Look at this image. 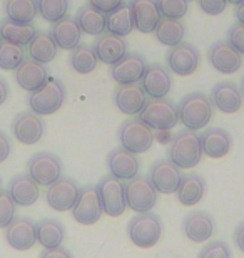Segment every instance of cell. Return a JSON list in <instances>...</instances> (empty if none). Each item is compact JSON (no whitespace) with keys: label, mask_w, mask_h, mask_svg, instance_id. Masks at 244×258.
Returning <instances> with one entry per match:
<instances>
[{"label":"cell","mask_w":244,"mask_h":258,"mask_svg":"<svg viewBox=\"0 0 244 258\" xmlns=\"http://www.w3.org/2000/svg\"><path fill=\"white\" fill-rule=\"evenodd\" d=\"M212 111H214V106L211 102V97H207L202 92L186 94L178 106L179 121L189 131L204 129L212 119Z\"/></svg>","instance_id":"6da1fadb"},{"label":"cell","mask_w":244,"mask_h":258,"mask_svg":"<svg viewBox=\"0 0 244 258\" xmlns=\"http://www.w3.org/2000/svg\"><path fill=\"white\" fill-rule=\"evenodd\" d=\"M202 158L201 138L196 131H184L178 133L169 146V159L179 169H191L199 164Z\"/></svg>","instance_id":"7a4b0ae2"},{"label":"cell","mask_w":244,"mask_h":258,"mask_svg":"<svg viewBox=\"0 0 244 258\" xmlns=\"http://www.w3.org/2000/svg\"><path fill=\"white\" fill-rule=\"evenodd\" d=\"M137 117L152 131H169V129L178 126L179 122L178 106L168 97L147 99L146 106L139 112Z\"/></svg>","instance_id":"3957f363"},{"label":"cell","mask_w":244,"mask_h":258,"mask_svg":"<svg viewBox=\"0 0 244 258\" xmlns=\"http://www.w3.org/2000/svg\"><path fill=\"white\" fill-rule=\"evenodd\" d=\"M129 240L139 248H152L162 236V220L155 213H137L127 225Z\"/></svg>","instance_id":"277c9868"},{"label":"cell","mask_w":244,"mask_h":258,"mask_svg":"<svg viewBox=\"0 0 244 258\" xmlns=\"http://www.w3.org/2000/svg\"><path fill=\"white\" fill-rule=\"evenodd\" d=\"M65 86L62 81L49 77V81L40 87V89L30 92L29 96V106L30 111H34L39 116H50L54 114L64 106L65 102Z\"/></svg>","instance_id":"5b68a950"},{"label":"cell","mask_w":244,"mask_h":258,"mask_svg":"<svg viewBox=\"0 0 244 258\" xmlns=\"http://www.w3.org/2000/svg\"><path fill=\"white\" fill-rule=\"evenodd\" d=\"M119 143L121 148L127 149L134 154H142L149 151L152 148L154 143V133L147 124L134 117V119H127L126 122H122L117 133Z\"/></svg>","instance_id":"8992f818"},{"label":"cell","mask_w":244,"mask_h":258,"mask_svg":"<svg viewBox=\"0 0 244 258\" xmlns=\"http://www.w3.org/2000/svg\"><path fill=\"white\" fill-rule=\"evenodd\" d=\"M62 173H64L62 159L50 151L35 153L27 163V174L39 186H50L62 178Z\"/></svg>","instance_id":"52a82bcc"},{"label":"cell","mask_w":244,"mask_h":258,"mask_svg":"<svg viewBox=\"0 0 244 258\" xmlns=\"http://www.w3.org/2000/svg\"><path fill=\"white\" fill-rule=\"evenodd\" d=\"M124 195H126V205L136 213H147L157 203V191L152 186L147 176L137 174L136 178L129 179L124 184Z\"/></svg>","instance_id":"ba28073f"},{"label":"cell","mask_w":244,"mask_h":258,"mask_svg":"<svg viewBox=\"0 0 244 258\" xmlns=\"http://www.w3.org/2000/svg\"><path fill=\"white\" fill-rule=\"evenodd\" d=\"M96 186L99 196H101L104 213L112 216V218H117L126 211V195H124V183L121 179L114 178L112 174H107Z\"/></svg>","instance_id":"9c48e42d"},{"label":"cell","mask_w":244,"mask_h":258,"mask_svg":"<svg viewBox=\"0 0 244 258\" xmlns=\"http://www.w3.org/2000/svg\"><path fill=\"white\" fill-rule=\"evenodd\" d=\"M80 195V186L77 184L75 179L69 176H62L47 186V193H45V200L52 210L65 213V211H72L74 205L77 203Z\"/></svg>","instance_id":"30bf717a"},{"label":"cell","mask_w":244,"mask_h":258,"mask_svg":"<svg viewBox=\"0 0 244 258\" xmlns=\"http://www.w3.org/2000/svg\"><path fill=\"white\" fill-rule=\"evenodd\" d=\"M104 215L101 196H99L97 186L96 184H87V186L80 188V195L77 203L72 208V216L77 223L91 226L96 225L101 216Z\"/></svg>","instance_id":"8fae6325"},{"label":"cell","mask_w":244,"mask_h":258,"mask_svg":"<svg viewBox=\"0 0 244 258\" xmlns=\"http://www.w3.org/2000/svg\"><path fill=\"white\" fill-rule=\"evenodd\" d=\"M147 178L150 179V183H152V186L155 188L157 193L174 195L179 188L183 173H181V169L169 158H162L157 159L150 166Z\"/></svg>","instance_id":"7c38bea8"},{"label":"cell","mask_w":244,"mask_h":258,"mask_svg":"<svg viewBox=\"0 0 244 258\" xmlns=\"http://www.w3.org/2000/svg\"><path fill=\"white\" fill-rule=\"evenodd\" d=\"M166 60H168L169 71H173L174 74L181 77H186L197 71L201 62V54L194 44L183 40L181 44L171 47L168 55H166Z\"/></svg>","instance_id":"4fadbf2b"},{"label":"cell","mask_w":244,"mask_h":258,"mask_svg":"<svg viewBox=\"0 0 244 258\" xmlns=\"http://www.w3.org/2000/svg\"><path fill=\"white\" fill-rule=\"evenodd\" d=\"M12 133L19 143L32 146L42 139L45 133V122L42 116L35 114L34 111L19 112L12 121Z\"/></svg>","instance_id":"5bb4252c"},{"label":"cell","mask_w":244,"mask_h":258,"mask_svg":"<svg viewBox=\"0 0 244 258\" xmlns=\"http://www.w3.org/2000/svg\"><path fill=\"white\" fill-rule=\"evenodd\" d=\"M147 60L137 52H127L117 64L111 66V77L117 84L141 82L147 71Z\"/></svg>","instance_id":"9a60e30c"},{"label":"cell","mask_w":244,"mask_h":258,"mask_svg":"<svg viewBox=\"0 0 244 258\" xmlns=\"http://www.w3.org/2000/svg\"><path fill=\"white\" fill-rule=\"evenodd\" d=\"M5 240L14 250L25 251L37 243L35 236V223L29 216H15L7 228H5Z\"/></svg>","instance_id":"2e32d148"},{"label":"cell","mask_w":244,"mask_h":258,"mask_svg":"<svg viewBox=\"0 0 244 258\" xmlns=\"http://www.w3.org/2000/svg\"><path fill=\"white\" fill-rule=\"evenodd\" d=\"M207 60L216 71L222 74H234L242 66V54H239L227 40L214 42L207 50Z\"/></svg>","instance_id":"e0dca14e"},{"label":"cell","mask_w":244,"mask_h":258,"mask_svg":"<svg viewBox=\"0 0 244 258\" xmlns=\"http://www.w3.org/2000/svg\"><path fill=\"white\" fill-rule=\"evenodd\" d=\"M114 102L117 109L127 116H139L147 102V94L144 92L142 86L136 84H119L114 92Z\"/></svg>","instance_id":"ac0fdd59"},{"label":"cell","mask_w":244,"mask_h":258,"mask_svg":"<svg viewBox=\"0 0 244 258\" xmlns=\"http://www.w3.org/2000/svg\"><path fill=\"white\" fill-rule=\"evenodd\" d=\"M107 168L114 178L121 179V181H129L139 174L141 163H139L137 154L124 148H116L107 156Z\"/></svg>","instance_id":"d6986e66"},{"label":"cell","mask_w":244,"mask_h":258,"mask_svg":"<svg viewBox=\"0 0 244 258\" xmlns=\"http://www.w3.org/2000/svg\"><path fill=\"white\" fill-rule=\"evenodd\" d=\"M183 231L188 240L194 243H204L214 235V220L204 210L191 211L184 216Z\"/></svg>","instance_id":"ffe728a7"},{"label":"cell","mask_w":244,"mask_h":258,"mask_svg":"<svg viewBox=\"0 0 244 258\" xmlns=\"http://www.w3.org/2000/svg\"><path fill=\"white\" fill-rule=\"evenodd\" d=\"M211 102L224 114H234L242 106L241 87L231 81H222L211 91Z\"/></svg>","instance_id":"44dd1931"},{"label":"cell","mask_w":244,"mask_h":258,"mask_svg":"<svg viewBox=\"0 0 244 258\" xmlns=\"http://www.w3.org/2000/svg\"><path fill=\"white\" fill-rule=\"evenodd\" d=\"M141 86L150 99H160V97H166L171 92L173 76H171V72L164 66L150 64L147 66V71L142 77Z\"/></svg>","instance_id":"7402d4cb"},{"label":"cell","mask_w":244,"mask_h":258,"mask_svg":"<svg viewBox=\"0 0 244 258\" xmlns=\"http://www.w3.org/2000/svg\"><path fill=\"white\" fill-rule=\"evenodd\" d=\"M129 7H131L134 29L142 34L154 32L155 25L162 19L157 7V0H131Z\"/></svg>","instance_id":"603a6c76"},{"label":"cell","mask_w":244,"mask_h":258,"mask_svg":"<svg viewBox=\"0 0 244 258\" xmlns=\"http://www.w3.org/2000/svg\"><path fill=\"white\" fill-rule=\"evenodd\" d=\"M15 81L24 91L34 92L49 81V71L44 64L25 57L24 62L15 69Z\"/></svg>","instance_id":"cb8c5ba5"},{"label":"cell","mask_w":244,"mask_h":258,"mask_svg":"<svg viewBox=\"0 0 244 258\" xmlns=\"http://www.w3.org/2000/svg\"><path fill=\"white\" fill-rule=\"evenodd\" d=\"M94 50L101 62L107 66H114L129 52V47L124 37L104 32L101 35H97V40L94 42Z\"/></svg>","instance_id":"d4e9b609"},{"label":"cell","mask_w":244,"mask_h":258,"mask_svg":"<svg viewBox=\"0 0 244 258\" xmlns=\"http://www.w3.org/2000/svg\"><path fill=\"white\" fill-rule=\"evenodd\" d=\"M5 193L9 195L15 206H32L40 196V186L27 173H22L10 179Z\"/></svg>","instance_id":"484cf974"},{"label":"cell","mask_w":244,"mask_h":258,"mask_svg":"<svg viewBox=\"0 0 244 258\" xmlns=\"http://www.w3.org/2000/svg\"><path fill=\"white\" fill-rule=\"evenodd\" d=\"M202 154L212 159L224 158L231 151L232 138L231 134L222 127H207L204 133L199 134Z\"/></svg>","instance_id":"4316f807"},{"label":"cell","mask_w":244,"mask_h":258,"mask_svg":"<svg viewBox=\"0 0 244 258\" xmlns=\"http://www.w3.org/2000/svg\"><path fill=\"white\" fill-rule=\"evenodd\" d=\"M52 39L55 40L57 47L64 50H72L80 44L82 39V30L77 24L75 17L72 15H65L59 22H55L50 29Z\"/></svg>","instance_id":"83f0119b"},{"label":"cell","mask_w":244,"mask_h":258,"mask_svg":"<svg viewBox=\"0 0 244 258\" xmlns=\"http://www.w3.org/2000/svg\"><path fill=\"white\" fill-rule=\"evenodd\" d=\"M174 195H176V198H178V201L181 205H184V206L197 205L206 195L204 178L199 176V174H194V173L184 174V176L181 178L178 191H176Z\"/></svg>","instance_id":"f1b7e54d"},{"label":"cell","mask_w":244,"mask_h":258,"mask_svg":"<svg viewBox=\"0 0 244 258\" xmlns=\"http://www.w3.org/2000/svg\"><path fill=\"white\" fill-rule=\"evenodd\" d=\"M35 236H37V243L44 248H57L62 246L65 240V228L59 220L42 218L35 223Z\"/></svg>","instance_id":"f546056e"},{"label":"cell","mask_w":244,"mask_h":258,"mask_svg":"<svg viewBox=\"0 0 244 258\" xmlns=\"http://www.w3.org/2000/svg\"><path fill=\"white\" fill-rule=\"evenodd\" d=\"M37 32L39 30L34 27V24H19L7 17L0 20V39L5 40V42L17 44L24 47V45H29V42Z\"/></svg>","instance_id":"4dcf8cb0"},{"label":"cell","mask_w":244,"mask_h":258,"mask_svg":"<svg viewBox=\"0 0 244 258\" xmlns=\"http://www.w3.org/2000/svg\"><path fill=\"white\" fill-rule=\"evenodd\" d=\"M57 52H59V47H57L55 40L52 39L50 32L39 30L29 42V57L44 66L52 62L57 57Z\"/></svg>","instance_id":"1f68e13d"},{"label":"cell","mask_w":244,"mask_h":258,"mask_svg":"<svg viewBox=\"0 0 244 258\" xmlns=\"http://www.w3.org/2000/svg\"><path fill=\"white\" fill-rule=\"evenodd\" d=\"M134 30V20L131 14L129 2H124L121 7L106 15V32L126 37Z\"/></svg>","instance_id":"d6a6232c"},{"label":"cell","mask_w":244,"mask_h":258,"mask_svg":"<svg viewBox=\"0 0 244 258\" xmlns=\"http://www.w3.org/2000/svg\"><path fill=\"white\" fill-rule=\"evenodd\" d=\"M5 17L19 24H32L39 14L37 0H5Z\"/></svg>","instance_id":"836d02e7"},{"label":"cell","mask_w":244,"mask_h":258,"mask_svg":"<svg viewBox=\"0 0 244 258\" xmlns=\"http://www.w3.org/2000/svg\"><path fill=\"white\" fill-rule=\"evenodd\" d=\"M75 20L79 24L82 32L87 35H101L106 32V14L99 12L97 9L91 7L89 4L82 5L75 15Z\"/></svg>","instance_id":"e575fe53"},{"label":"cell","mask_w":244,"mask_h":258,"mask_svg":"<svg viewBox=\"0 0 244 258\" xmlns=\"http://www.w3.org/2000/svg\"><path fill=\"white\" fill-rule=\"evenodd\" d=\"M154 35L162 45L174 47V45L183 42V39L186 35V27H184V24L181 22V20L162 17L159 20V24L155 25Z\"/></svg>","instance_id":"d590c367"},{"label":"cell","mask_w":244,"mask_h":258,"mask_svg":"<svg viewBox=\"0 0 244 258\" xmlns=\"http://www.w3.org/2000/svg\"><path fill=\"white\" fill-rule=\"evenodd\" d=\"M69 62L72 66V69L75 72H79V74H91L92 71H96L97 62H99L94 45L79 44L75 49L70 50Z\"/></svg>","instance_id":"8d00e7d4"},{"label":"cell","mask_w":244,"mask_h":258,"mask_svg":"<svg viewBox=\"0 0 244 258\" xmlns=\"http://www.w3.org/2000/svg\"><path fill=\"white\" fill-rule=\"evenodd\" d=\"M70 7V0H37L39 14L45 22L55 24L65 17Z\"/></svg>","instance_id":"74e56055"},{"label":"cell","mask_w":244,"mask_h":258,"mask_svg":"<svg viewBox=\"0 0 244 258\" xmlns=\"http://www.w3.org/2000/svg\"><path fill=\"white\" fill-rule=\"evenodd\" d=\"M25 50L22 45L10 44L2 40L0 42V69L2 71H15L24 62Z\"/></svg>","instance_id":"f35d334b"},{"label":"cell","mask_w":244,"mask_h":258,"mask_svg":"<svg viewBox=\"0 0 244 258\" xmlns=\"http://www.w3.org/2000/svg\"><path fill=\"white\" fill-rule=\"evenodd\" d=\"M157 7L162 17L181 20L188 14L189 0H157Z\"/></svg>","instance_id":"ab89813d"},{"label":"cell","mask_w":244,"mask_h":258,"mask_svg":"<svg viewBox=\"0 0 244 258\" xmlns=\"http://www.w3.org/2000/svg\"><path fill=\"white\" fill-rule=\"evenodd\" d=\"M197 258H232L231 248L226 241L222 240H214L209 241L204 248L199 251Z\"/></svg>","instance_id":"60d3db41"},{"label":"cell","mask_w":244,"mask_h":258,"mask_svg":"<svg viewBox=\"0 0 244 258\" xmlns=\"http://www.w3.org/2000/svg\"><path fill=\"white\" fill-rule=\"evenodd\" d=\"M15 218V203L7 193H0V228H7Z\"/></svg>","instance_id":"b9f144b4"},{"label":"cell","mask_w":244,"mask_h":258,"mask_svg":"<svg viewBox=\"0 0 244 258\" xmlns=\"http://www.w3.org/2000/svg\"><path fill=\"white\" fill-rule=\"evenodd\" d=\"M227 42L239 54H244V24L236 22L227 30Z\"/></svg>","instance_id":"7bdbcfd3"},{"label":"cell","mask_w":244,"mask_h":258,"mask_svg":"<svg viewBox=\"0 0 244 258\" xmlns=\"http://www.w3.org/2000/svg\"><path fill=\"white\" fill-rule=\"evenodd\" d=\"M226 0H199V7L207 15H219L226 10Z\"/></svg>","instance_id":"ee69618b"},{"label":"cell","mask_w":244,"mask_h":258,"mask_svg":"<svg viewBox=\"0 0 244 258\" xmlns=\"http://www.w3.org/2000/svg\"><path fill=\"white\" fill-rule=\"evenodd\" d=\"M87 4H89L91 7L97 9L99 12L107 15V14H111L116 9L121 7V5L124 4V0H87Z\"/></svg>","instance_id":"f6af8a7d"},{"label":"cell","mask_w":244,"mask_h":258,"mask_svg":"<svg viewBox=\"0 0 244 258\" xmlns=\"http://www.w3.org/2000/svg\"><path fill=\"white\" fill-rule=\"evenodd\" d=\"M39 258H74V255H72L67 248L57 246V248H44L40 251Z\"/></svg>","instance_id":"bcb514c9"},{"label":"cell","mask_w":244,"mask_h":258,"mask_svg":"<svg viewBox=\"0 0 244 258\" xmlns=\"http://www.w3.org/2000/svg\"><path fill=\"white\" fill-rule=\"evenodd\" d=\"M10 153H12V143H10V138L0 129V163H4L5 159H9Z\"/></svg>","instance_id":"7dc6e473"},{"label":"cell","mask_w":244,"mask_h":258,"mask_svg":"<svg viewBox=\"0 0 244 258\" xmlns=\"http://www.w3.org/2000/svg\"><path fill=\"white\" fill-rule=\"evenodd\" d=\"M234 243H236L237 248L244 253V221L237 226L236 231H234Z\"/></svg>","instance_id":"c3c4849f"},{"label":"cell","mask_w":244,"mask_h":258,"mask_svg":"<svg viewBox=\"0 0 244 258\" xmlns=\"http://www.w3.org/2000/svg\"><path fill=\"white\" fill-rule=\"evenodd\" d=\"M9 94H10V87L7 84V81L0 76V106L5 104V101L9 99Z\"/></svg>","instance_id":"681fc988"},{"label":"cell","mask_w":244,"mask_h":258,"mask_svg":"<svg viewBox=\"0 0 244 258\" xmlns=\"http://www.w3.org/2000/svg\"><path fill=\"white\" fill-rule=\"evenodd\" d=\"M236 17H237V22L244 24V2L236 5Z\"/></svg>","instance_id":"f907efd6"},{"label":"cell","mask_w":244,"mask_h":258,"mask_svg":"<svg viewBox=\"0 0 244 258\" xmlns=\"http://www.w3.org/2000/svg\"><path fill=\"white\" fill-rule=\"evenodd\" d=\"M227 4H232V5H239L241 2H244V0H226Z\"/></svg>","instance_id":"816d5d0a"},{"label":"cell","mask_w":244,"mask_h":258,"mask_svg":"<svg viewBox=\"0 0 244 258\" xmlns=\"http://www.w3.org/2000/svg\"><path fill=\"white\" fill-rule=\"evenodd\" d=\"M241 91H242V94H244V76H242V81H241Z\"/></svg>","instance_id":"f5cc1de1"},{"label":"cell","mask_w":244,"mask_h":258,"mask_svg":"<svg viewBox=\"0 0 244 258\" xmlns=\"http://www.w3.org/2000/svg\"><path fill=\"white\" fill-rule=\"evenodd\" d=\"M0 193H2V179H0Z\"/></svg>","instance_id":"db71d44e"},{"label":"cell","mask_w":244,"mask_h":258,"mask_svg":"<svg viewBox=\"0 0 244 258\" xmlns=\"http://www.w3.org/2000/svg\"><path fill=\"white\" fill-rule=\"evenodd\" d=\"M0 42H2V39H0Z\"/></svg>","instance_id":"11a10c76"}]
</instances>
